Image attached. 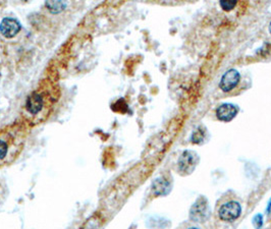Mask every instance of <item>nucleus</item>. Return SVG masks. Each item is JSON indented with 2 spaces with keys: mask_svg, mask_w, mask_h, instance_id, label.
<instances>
[{
  "mask_svg": "<svg viewBox=\"0 0 271 229\" xmlns=\"http://www.w3.org/2000/svg\"><path fill=\"white\" fill-rule=\"evenodd\" d=\"M254 221H255V223H257V228H260L261 225H262V215H260V214H259V215H257L255 217Z\"/></svg>",
  "mask_w": 271,
  "mask_h": 229,
  "instance_id": "13",
  "label": "nucleus"
},
{
  "mask_svg": "<svg viewBox=\"0 0 271 229\" xmlns=\"http://www.w3.org/2000/svg\"><path fill=\"white\" fill-rule=\"evenodd\" d=\"M18 131H5L0 132V162L9 157H14L20 151L22 141L19 140Z\"/></svg>",
  "mask_w": 271,
  "mask_h": 229,
  "instance_id": "2",
  "label": "nucleus"
},
{
  "mask_svg": "<svg viewBox=\"0 0 271 229\" xmlns=\"http://www.w3.org/2000/svg\"><path fill=\"white\" fill-rule=\"evenodd\" d=\"M204 131H201L200 129L197 130V131H195L192 134V142L195 143V144H199L201 143L203 140H204Z\"/></svg>",
  "mask_w": 271,
  "mask_h": 229,
  "instance_id": "11",
  "label": "nucleus"
},
{
  "mask_svg": "<svg viewBox=\"0 0 271 229\" xmlns=\"http://www.w3.org/2000/svg\"><path fill=\"white\" fill-rule=\"evenodd\" d=\"M269 32H270V34H271V23H270V25H269Z\"/></svg>",
  "mask_w": 271,
  "mask_h": 229,
  "instance_id": "14",
  "label": "nucleus"
},
{
  "mask_svg": "<svg viewBox=\"0 0 271 229\" xmlns=\"http://www.w3.org/2000/svg\"><path fill=\"white\" fill-rule=\"evenodd\" d=\"M242 212V207L236 201H229L218 209V216L222 221L232 222L237 219Z\"/></svg>",
  "mask_w": 271,
  "mask_h": 229,
  "instance_id": "3",
  "label": "nucleus"
},
{
  "mask_svg": "<svg viewBox=\"0 0 271 229\" xmlns=\"http://www.w3.org/2000/svg\"><path fill=\"white\" fill-rule=\"evenodd\" d=\"M58 88L47 81L30 94L25 103L26 113L33 118H45L58 98Z\"/></svg>",
  "mask_w": 271,
  "mask_h": 229,
  "instance_id": "1",
  "label": "nucleus"
},
{
  "mask_svg": "<svg viewBox=\"0 0 271 229\" xmlns=\"http://www.w3.org/2000/svg\"><path fill=\"white\" fill-rule=\"evenodd\" d=\"M239 73L236 69H230L225 72L219 83V88L228 93V92L233 91L239 83Z\"/></svg>",
  "mask_w": 271,
  "mask_h": 229,
  "instance_id": "6",
  "label": "nucleus"
},
{
  "mask_svg": "<svg viewBox=\"0 0 271 229\" xmlns=\"http://www.w3.org/2000/svg\"><path fill=\"white\" fill-rule=\"evenodd\" d=\"M198 155L192 151H185L178 160V169L180 173H191L198 164Z\"/></svg>",
  "mask_w": 271,
  "mask_h": 229,
  "instance_id": "4",
  "label": "nucleus"
},
{
  "mask_svg": "<svg viewBox=\"0 0 271 229\" xmlns=\"http://www.w3.org/2000/svg\"><path fill=\"white\" fill-rule=\"evenodd\" d=\"M153 192L156 196H165L171 190V183L167 178H157L153 183Z\"/></svg>",
  "mask_w": 271,
  "mask_h": 229,
  "instance_id": "9",
  "label": "nucleus"
},
{
  "mask_svg": "<svg viewBox=\"0 0 271 229\" xmlns=\"http://www.w3.org/2000/svg\"><path fill=\"white\" fill-rule=\"evenodd\" d=\"M188 229H198V228H196V227H191V228H188Z\"/></svg>",
  "mask_w": 271,
  "mask_h": 229,
  "instance_id": "15",
  "label": "nucleus"
},
{
  "mask_svg": "<svg viewBox=\"0 0 271 229\" xmlns=\"http://www.w3.org/2000/svg\"><path fill=\"white\" fill-rule=\"evenodd\" d=\"M220 6L225 11H230L237 6V1H228V0H224V1H220Z\"/></svg>",
  "mask_w": 271,
  "mask_h": 229,
  "instance_id": "12",
  "label": "nucleus"
},
{
  "mask_svg": "<svg viewBox=\"0 0 271 229\" xmlns=\"http://www.w3.org/2000/svg\"><path fill=\"white\" fill-rule=\"evenodd\" d=\"M46 6L51 12L58 13V12H60V11L65 9L66 4L62 1H49V2L46 3Z\"/></svg>",
  "mask_w": 271,
  "mask_h": 229,
  "instance_id": "10",
  "label": "nucleus"
},
{
  "mask_svg": "<svg viewBox=\"0 0 271 229\" xmlns=\"http://www.w3.org/2000/svg\"><path fill=\"white\" fill-rule=\"evenodd\" d=\"M21 31V24L14 19L5 18L0 23V33L7 39L13 38Z\"/></svg>",
  "mask_w": 271,
  "mask_h": 229,
  "instance_id": "7",
  "label": "nucleus"
},
{
  "mask_svg": "<svg viewBox=\"0 0 271 229\" xmlns=\"http://www.w3.org/2000/svg\"><path fill=\"white\" fill-rule=\"evenodd\" d=\"M209 213V207L208 203L205 200L204 197H200L199 200H197L190 212V216L191 219L196 221V222H203L206 218Z\"/></svg>",
  "mask_w": 271,
  "mask_h": 229,
  "instance_id": "5",
  "label": "nucleus"
},
{
  "mask_svg": "<svg viewBox=\"0 0 271 229\" xmlns=\"http://www.w3.org/2000/svg\"><path fill=\"white\" fill-rule=\"evenodd\" d=\"M237 114V107L229 103L220 105L216 110V115L218 119L221 121H231L236 117Z\"/></svg>",
  "mask_w": 271,
  "mask_h": 229,
  "instance_id": "8",
  "label": "nucleus"
}]
</instances>
